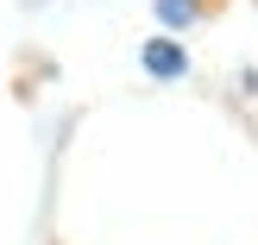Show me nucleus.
Wrapping results in <instances>:
<instances>
[{"label":"nucleus","mask_w":258,"mask_h":245,"mask_svg":"<svg viewBox=\"0 0 258 245\" xmlns=\"http://www.w3.org/2000/svg\"><path fill=\"white\" fill-rule=\"evenodd\" d=\"M158 13H164L170 25H183V19H189V0H158Z\"/></svg>","instance_id":"obj_2"},{"label":"nucleus","mask_w":258,"mask_h":245,"mask_svg":"<svg viewBox=\"0 0 258 245\" xmlns=\"http://www.w3.org/2000/svg\"><path fill=\"white\" fill-rule=\"evenodd\" d=\"M145 69L151 75H183V50H176V44H151L145 50Z\"/></svg>","instance_id":"obj_1"}]
</instances>
